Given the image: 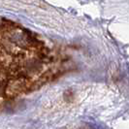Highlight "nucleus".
Instances as JSON below:
<instances>
[{
	"label": "nucleus",
	"mask_w": 129,
	"mask_h": 129,
	"mask_svg": "<svg viewBox=\"0 0 129 129\" xmlns=\"http://www.w3.org/2000/svg\"><path fill=\"white\" fill-rule=\"evenodd\" d=\"M60 71V60L36 34L0 19V108L39 88Z\"/></svg>",
	"instance_id": "1"
}]
</instances>
